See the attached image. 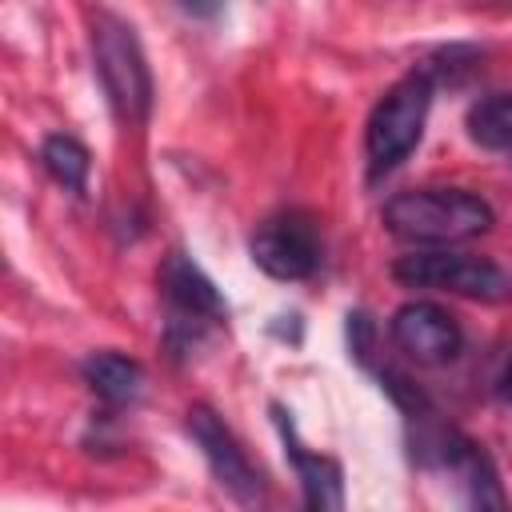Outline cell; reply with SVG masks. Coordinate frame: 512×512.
Masks as SVG:
<instances>
[{
    "label": "cell",
    "instance_id": "obj_1",
    "mask_svg": "<svg viewBox=\"0 0 512 512\" xmlns=\"http://www.w3.org/2000/svg\"><path fill=\"white\" fill-rule=\"evenodd\" d=\"M496 224V212L484 196L468 188H408L384 204V228L408 244H464L484 236Z\"/></svg>",
    "mask_w": 512,
    "mask_h": 512
},
{
    "label": "cell",
    "instance_id": "obj_2",
    "mask_svg": "<svg viewBox=\"0 0 512 512\" xmlns=\"http://www.w3.org/2000/svg\"><path fill=\"white\" fill-rule=\"evenodd\" d=\"M92 60L112 112L124 124H144L152 108V72L136 28L116 12H92Z\"/></svg>",
    "mask_w": 512,
    "mask_h": 512
},
{
    "label": "cell",
    "instance_id": "obj_3",
    "mask_svg": "<svg viewBox=\"0 0 512 512\" xmlns=\"http://www.w3.org/2000/svg\"><path fill=\"white\" fill-rule=\"evenodd\" d=\"M428 108H432V72L428 68H412L376 100L368 128H364V156H368L372 176H384L408 160V152L424 136Z\"/></svg>",
    "mask_w": 512,
    "mask_h": 512
},
{
    "label": "cell",
    "instance_id": "obj_4",
    "mask_svg": "<svg viewBox=\"0 0 512 512\" xmlns=\"http://www.w3.org/2000/svg\"><path fill=\"white\" fill-rule=\"evenodd\" d=\"M392 276L408 288H436V292L468 296V300H480V304L512 300V276L496 260L472 256V252H452V248L408 252L392 264Z\"/></svg>",
    "mask_w": 512,
    "mask_h": 512
},
{
    "label": "cell",
    "instance_id": "obj_5",
    "mask_svg": "<svg viewBox=\"0 0 512 512\" xmlns=\"http://www.w3.org/2000/svg\"><path fill=\"white\" fill-rule=\"evenodd\" d=\"M188 432H192V440L200 444V452H204V460H208L216 484H220L244 512H264V500H268L264 476L256 472V464L248 460V452L240 448V440L232 436V428H228L208 404H196V408H188Z\"/></svg>",
    "mask_w": 512,
    "mask_h": 512
},
{
    "label": "cell",
    "instance_id": "obj_6",
    "mask_svg": "<svg viewBox=\"0 0 512 512\" xmlns=\"http://www.w3.org/2000/svg\"><path fill=\"white\" fill-rule=\"evenodd\" d=\"M320 228L308 212H276L252 232V264L272 280H308L320 268Z\"/></svg>",
    "mask_w": 512,
    "mask_h": 512
},
{
    "label": "cell",
    "instance_id": "obj_7",
    "mask_svg": "<svg viewBox=\"0 0 512 512\" xmlns=\"http://www.w3.org/2000/svg\"><path fill=\"white\" fill-rule=\"evenodd\" d=\"M392 340L404 356H412L416 364H448L460 356L464 332L456 324V316L432 300H408L392 312Z\"/></svg>",
    "mask_w": 512,
    "mask_h": 512
},
{
    "label": "cell",
    "instance_id": "obj_8",
    "mask_svg": "<svg viewBox=\"0 0 512 512\" xmlns=\"http://www.w3.org/2000/svg\"><path fill=\"white\" fill-rule=\"evenodd\" d=\"M276 428L288 444V460L300 476V492H304V512H344V472L332 456H320V452H308L300 440H296V428L288 420V412L276 404Z\"/></svg>",
    "mask_w": 512,
    "mask_h": 512
},
{
    "label": "cell",
    "instance_id": "obj_9",
    "mask_svg": "<svg viewBox=\"0 0 512 512\" xmlns=\"http://www.w3.org/2000/svg\"><path fill=\"white\" fill-rule=\"evenodd\" d=\"M160 284H164V296L172 300V308L188 320V324H216L228 316L216 284L200 272V264H192L184 252H172L160 268Z\"/></svg>",
    "mask_w": 512,
    "mask_h": 512
},
{
    "label": "cell",
    "instance_id": "obj_10",
    "mask_svg": "<svg viewBox=\"0 0 512 512\" xmlns=\"http://www.w3.org/2000/svg\"><path fill=\"white\" fill-rule=\"evenodd\" d=\"M452 468L464 480V512H508V500H504V484L496 476V464H492V456L480 444L464 440V448H460V456H456Z\"/></svg>",
    "mask_w": 512,
    "mask_h": 512
},
{
    "label": "cell",
    "instance_id": "obj_11",
    "mask_svg": "<svg viewBox=\"0 0 512 512\" xmlns=\"http://www.w3.org/2000/svg\"><path fill=\"white\" fill-rule=\"evenodd\" d=\"M84 380L104 404H132L144 392V368L120 352H92L84 360Z\"/></svg>",
    "mask_w": 512,
    "mask_h": 512
},
{
    "label": "cell",
    "instance_id": "obj_12",
    "mask_svg": "<svg viewBox=\"0 0 512 512\" xmlns=\"http://www.w3.org/2000/svg\"><path fill=\"white\" fill-rule=\"evenodd\" d=\"M468 136L488 152H512V92L476 100L468 108Z\"/></svg>",
    "mask_w": 512,
    "mask_h": 512
},
{
    "label": "cell",
    "instance_id": "obj_13",
    "mask_svg": "<svg viewBox=\"0 0 512 512\" xmlns=\"http://www.w3.org/2000/svg\"><path fill=\"white\" fill-rule=\"evenodd\" d=\"M40 164H44L48 176H52L56 184H64L68 192H84V188H88L92 156H88V148H84L76 136L52 132V136L40 144Z\"/></svg>",
    "mask_w": 512,
    "mask_h": 512
},
{
    "label": "cell",
    "instance_id": "obj_14",
    "mask_svg": "<svg viewBox=\"0 0 512 512\" xmlns=\"http://www.w3.org/2000/svg\"><path fill=\"white\" fill-rule=\"evenodd\" d=\"M500 392H504V400L512 404V360H508V368H504V380H500Z\"/></svg>",
    "mask_w": 512,
    "mask_h": 512
}]
</instances>
